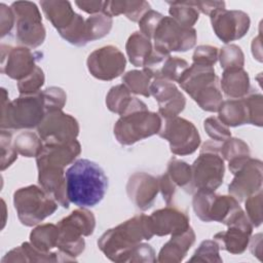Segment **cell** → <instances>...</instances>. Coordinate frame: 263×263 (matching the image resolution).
I'll list each match as a JSON object with an SVG mask.
<instances>
[{"label": "cell", "mask_w": 263, "mask_h": 263, "mask_svg": "<svg viewBox=\"0 0 263 263\" xmlns=\"http://www.w3.org/2000/svg\"><path fill=\"white\" fill-rule=\"evenodd\" d=\"M161 125V117L149 111L143 101L134 98L127 110L117 119L113 132L119 144L130 146L158 134Z\"/></svg>", "instance_id": "obj_3"}, {"label": "cell", "mask_w": 263, "mask_h": 263, "mask_svg": "<svg viewBox=\"0 0 263 263\" xmlns=\"http://www.w3.org/2000/svg\"><path fill=\"white\" fill-rule=\"evenodd\" d=\"M40 6L63 39L76 46L87 44L85 20L73 10L69 1H40Z\"/></svg>", "instance_id": "obj_6"}, {"label": "cell", "mask_w": 263, "mask_h": 263, "mask_svg": "<svg viewBox=\"0 0 263 263\" xmlns=\"http://www.w3.org/2000/svg\"><path fill=\"white\" fill-rule=\"evenodd\" d=\"M246 216L253 227H258L262 223V189L252 194L246 199Z\"/></svg>", "instance_id": "obj_46"}, {"label": "cell", "mask_w": 263, "mask_h": 263, "mask_svg": "<svg viewBox=\"0 0 263 263\" xmlns=\"http://www.w3.org/2000/svg\"><path fill=\"white\" fill-rule=\"evenodd\" d=\"M133 99L134 97L130 96V91L125 85L118 84L110 88L106 96V105L111 112L120 116L127 110Z\"/></svg>", "instance_id": "obj_37"}, {"label": "cell", "mask_w": 263, "mask_h": 263, "mask_svg": "<svg viewBox=\"0 0 263 263\" xmlns=\"http://www.w3.org/2000/svg\"><path fill=\"white\" fill-rule=\"evenodd\" d=\"M149 218L152 231L157 236L180 234L190 227L188 215L171 205L154 211Z\"/></svg>", "instance_id": "obj_21"}, {"label": "cell", "mask_w": 263, "mask_h": 263, "mask_svg": "<svg viewBox=\"0 0 263 263\" xmlns=\"http://www.w3.org/2000/svg\"><path fill=\"white\" fill-rule=\"evenodd\" d=\"M192 186L197 190L215 192L223 183L225 166L220 155V145L216 141L205 142L199 156L191 165Z\"/></svg>", "instance_id": "obj_8"}, {"label": "cell", "mask_w": 263, "mask_h": 263, "mask_svg": "<svg viewBox=\"0 0 263 263\" xmlns=\"http://www.w3.org/2000/svg\"><path fill=\"white\" fill-rule=\"evenodd\" d=\"M68 262L75 259L65 255L61 251L43 253L33 247L31 242H24L20 247L9 251L1 260L2 263L8 262Z\"/></svg>", "instance_id": "obj_24"}, {"label": "cell", "mask_w": 263, "mask_h": 263, "mask_svg": "<svg viewBox=\"0 0 263 263\" xmlns=\"http://www.w3.org/2000/svg\"><path fill=\"white\" fill-rule=\"evenodd\" d=\"M15 25V16L11 9L4 3L0 4V35L3 38L5 35L9 34Z\"/></svg>", "instance_id": "obj_51"}, {"label": "cell", "mask_w": 263, "mask_h": 263, "mask_svg": "<svg viewBox=\"0 0 263 263\" xmlns=\"http://www.w3.org/2000/svg\"><path fill=\"white\" fill-rule=\"evenodd\" d=\"M10 7L15 16L17 42L30 49L40 46L45 39V28L37 5L30 1H16Z\"/></svg>", "instance_id": "obj_10"}, {"label": "cell", "mask_w": 263, "mask_h": 263, "mask_svg": "<svg viewBox=\"0 0 263 263\" xmlns=\"http://www.w3.org/2000/svg\"><path fill=\"white\" fill-rule=\"evenodd\" d=\"M87 70L99 80L110 81L119 77L126 66L124 54L114 45H106L93 50L86 61Z\"/></svg>", "instance_id": "obj_14"}, {"label": "cell", "mask_w": 263, "mask_h": 263, "mask_svg": "<svg viewBox=\"0 0 263 263\" xmlns=\"http://www.w3.org/2000/svg\"><path fill=\"white\" fill-rule=\"evenodd\" d=\"M158 184H159V191L161 192L163 200L167 205H171L177 186L171 180V178L166 173H164L158 178Z\"/></svg>", "instance_id": "obj_52"}, {"label": "cell", "mask_w": 263, "mask_h": 263, "mask_svg": "<svg viewBox=\"0 0 263 263\" xmlns=\"http://www.w3.org/2000/svg\"><path fill=\"white\" fill-rule=\"evenodd\" d=\"M1 72L17 81L29 76L37 67V52L25 46L1 44Z\"/></svg>", "instance_id": "obj_16"}, {"label": "cell", "mask_w": 263, "mask_h": 263, "mask_svg": "<svg viewBox=\"0 0 263 263\" xmlns=\"http://www.w3.org/2000/svg\"><path fill=\"white\" fill-rule=\"evenodd\" d=\"M1 120L3 130H18L37 127L45 115L42 90L32 95H21L9 101L6 89L1 88Z\"/></svg>", "instance_id": "obj_4"}, {"label": "cell", "mask_w": 263, "mask_h": 263, "mask_svg": "<svg viewBox=\"0 0 263 263\" xmlns=\"http://www.w3.org/2000/svg\"><path fill=\"white\" fill-rule=\"evenodd\" d=\"M153 235L149 216L142 214L105 231L98 240V247L111 261L128 262L134 247Z\"/></svg>", "instance_id": "obj_2"}, {"label": "cell", "mask_w": 263, "mask_h": 263, "mask_svg": "<svg viewBox=\"0 0 263 263\" xmlns=\"http://www.w3.org/2000/svg\"><path fill=\"white\" fill-rule=\"evenodd\" d=\"M59 239L58 226L51 223L39 225L30 233V242L37 250L48 253L57 247Z\"/></svg>", "instance_id": "obj_32"}, {"label": "cell", "mask_w": 263, "mask_h": 263, "mask_svg": "<svg viewBox=\"0 0 263 263\" xmlns=\"http://www.w3.org/2000/svg\"><path fill=\"white\" fill-rule=\"evenodd\" d=\"M81 146L77 140L65 144H43V147L36 157L37 168L44 166H57L64 168L73 163L80 154Z\"/></svg>", "instance_id": "obj_22"}, {"label": "cell", "mask_w": 263, "mask_h": 263, "mask_svg": "<svg viewBox=\"0 0 263 263\" xmlns=\"http://www.w3.org/2000/svg\"><path fill=\"white\" fill-rule=\"evenodd\" d=\"M189 68L188 63L178 57L168 55L157 71L154 79H164L172 82H179L184 72Z\"/></svg>", "instance_id": "obj_39"}, {"label": "cell", "mask_w": 263, "mask_h": 263, "mask_svg": "<svg viewBox=\"0 0 263 263\" xmlns=\"http://www.w3.org/2000/svg\"><path fill=\"white\" fill-rule=\"evenodd\" d=\"M153 48L159 52L171 54L172 51H187L196 44L194 28H184L171 16H163L159 22L154 35Z\"/></svg>", "instance_id": "obj_11"}, {"label": "cell", "mask_w": 263, "mask_h": 263, "mask_svg": "<svg viewBox=\"0 0 263 263\" xmlns=\"http://www.w3.org/2000/svg\"><path fill=\"white\" fill-rule=\"evenodd\" d=\"M192 206L195 215L203 222H219L230 225L242 213L238 201L231 195H218L213 191L194 192Z\"/></svg>", "instance_id": "obj_9"}, {"label": "cell", "mask_w": 263, "mask_h": 263, "mask_svg": "<svg viewBox=\"0 0 263 263\" xmlns=\"http://www.w3.org/2000/svg\"><path fill=\"white\" fill-rule=\"evenodd\" d=\"M166 174L176 186L181 187L188 193H194L191 165L187 162L180 160L177 157H172L167 162Z\"/></svg>", "instance_id": "obj_33"}, {"label": "cell", "mask_w": 263, "mask_h": 263, "mask_svg": "<svg viewBox=\"0 0 263 263\" xmlns=\"http://www.w3.org/2000/svg\"><path fill=\"white\" fill-rule=\"evenodd\" d=\"M152 77L145 70H132L122 76V84L130 91V93L150 97L149 87Z\"/></svg>", "instance_id": "obj_35"}, {"label": "cell", "mask_w": 263, "mask_h": 263, "mask_svg": "<svg viewBox=\"0 0 263 263\" xmlns=\"http://www.w3.org/2000/svg\"><path fill=\"white\" fill-rule=\"evenodd\" d=\"M44 109L46 112L62 110L67 101V95L61 87L50 86L42 90Z\"/></svg>", "instance_id": "obj_42"}, {"label": "cell", "mask_w": 263, "mask_h": 263, "mask_svg": "<svg viewBox=\"0 0 263 263\" xmlns=\"http://www.w3.org/2000/svg\"><path fill=\"white\" fill-rule=\"evenodd\" d=\"M203 128L213 141L224 142L231 137V133L218 117H209L203 121Z\"/></svg>", "instance_id": "obj_47"}, {"label": "cell", "mask_w": 263, "mask_h": 263, "mask_svg": "<svg viewBox=\"0 0 263 263\" xmlns=\"http://www.w3.org/2000/svg\"><path fill=\"white\" fill-rule=\"evenodd\" d=\"M249 114V124L262 126L263 97L261 93H251L242 98Z\"/></svg>", "instance_id": "obj_44"}, {"label": "cell", "mask_w": 263, "mask_h": 263, "mask_svg": "<svg viewBox=\"0 0 263 263\" xmlns=\"http://www.w3.org/2000/svg\"><path fill=\"white\" fill-rule=\"evenodd\" d=\"M158 191V178L144 172L132 175L126 184L129 200L141 211H146L153 205Z\"/></svg>", "instance_id": "obj_20"}, {"label": "cell", "mask_w": 263, "mask_h": 263, "mask_svg": "<svg viewBox=\"0 0 263 263\" xmlns=\"http://www.w3.org/2000/svg\"><path fill=\"white\" fill-rule=\"evenodd\" d=\"M220 145V155L228 161L229 171L234 175L251 158L247 143L237 138H229Z\"/></svg>", "instance_id": "obj_29"}, {"label": "cell", "mask_w": 263, "mask_h": 263, "mask_svg": "<svg viewBox=\"0 0 263 263\" xmlns=\"http://www.w3.org/2000/svg\"><path fill=\"white\" fill-rule=\"evenodd\" d=\"M220 88L229 99H241L250 91V78L241 69H229L223 71Z\"/></svg>", "instance_id": "obj_27"}, {"label": "cell", "mask_w": 263, "mask_h": 263, "mask_svg": "<svg viewBox=\"0 0 263 263\" xmlns=\"http://www.w3.org/2000/svg\"><path fill=\"white\" fill-rule=\"evenodd\" d=\"M67 196L70 202L79 208H92L99 204L108 189V178L96 162L80 158L65 172Z\"/></svg>", "instance_id": "obj_1"}, {"label": "cell", "mask_w": 263, "mask_h": 263, "mask_svg": "<svg viewBox=\"0 0 263 263\" xmlns=\"http://www.w3.org/2000/svg\"><path fill=\"white\" fill-rule=\"evenodd\" d=\"M57 226L59 229L57 248L76 260V257L85 249L83 236H89L93 233L96 218L86 208H80L59 221Z\"/></svg>", "instance_id": "obj_5"}, {"label": "cell", "mask_w": 263, "mask_h": 263, "mask_svg": "<svg viewBox=\"0 0 263 263\" xmlns=\"http://www.w3.org/2000/svg\"><path fill=\"white\" fill-rule=\"evenodd\" d=\"M39 186L51 196L59 205L68 209L69 199L67 196L65 171L57 166H44L38 168Z\"/></svg>", "instance_id": "obj_23"}, {"label": "cell", "mask_w": 263, "mask_h": 263, "mask_svg": "<svg viewBox=\"0 0 263 263\" xmlns=\"http://www.w3.org/2000/svg\"><path fill=\"white\" fill-rule=\"evenodd\" d=\"M219 49L212 45H199L195 48L192 60L193 64L213 67L218 61Z\"/></svg>", "instance_id": "obj_48"}, {"label": "cell", "mask_w": 263, "mask_h": 263, "mask_svg": "<svg viewBox=\"0 0 263 263\" xmlns=\"http://www.w3.org/2000/svg\"><path fill=\"white\" fill-rule=\"evenodd\" d=\"M262 161L250 158L240 170L234 174L228 186V192L237 201H243L252 194L262 189Z\"/></svg>", "instance_id": "obj_17"}, {"label": "cell", "mask_w": 263, "mask_h": 263, "mask_svg": "<svg viewBox=\"0 0 263 263\" xmlns=\"http://www.w3.org/2000/svg\"><path fill=\"white\" fill-rule=\"evenodd\" d=\"M128 262H156L155 252L150 245L140 242L132 250Z\"/></svg>", "instance_id": "obj_50"}, {"label": "cell", "mask_w": 263, "mask_h": 263, "mask_svg": "<svg viewBox=\"0 0 263 263\" xmlns=\"http://www.w3.org/2000/svg\"><path fill=\"white\" fill-rule=\"evenodd\" d=\"M149 91L158 104L159 115L164 119L178 116L185 108L186 99L172 81L153 79Z\"/></svg>", "instance_id": "obj_18"}, {"label": "cell", "mask_w": 263, "mask_h": 263, "mask_svg": "<svg viewBox=\"0 0 263 263\" xmlns=\"http://www.w3.org/2000/svg\"><path fill=\"white\" fill-rule=\"evenodd\" d=\"M162 17H163V15L160 12L155 11L153 9L148 10L138 22L139 28H140V33L151 40L153 38L154 32H155L159 22L162 20Z\"/></svg>", "instance_id": "obj_49"}, {"label": "cell", "mask_w": 263, "mask_h": 263, "mask_svg": "<svg viewBox=\"0 0 263 263\" xmlns=\"http://www.w3.org/2000/svg\"><path fill=\"white\" fill-rule=\"evenodd\" d=\"M37 132L43 144H65L76 140L79 124L73 116L58 110L45 113Z\"/></svg>", "instance_id": "obj_13"}, {"label": "cell", "mask_w": 263, "mask_h": 263, "mask_svg": "<svg viewBox=\"0 0 263 263\" xmlns=\"http://www.w3.org/2000/svg\"><path fill=\"white\" fill-rule=\"evenodd\" d=\"M79 9L89 14H97L102 12L104 1H75Z\"/></svg>", "instance_id": "obj_54"}, {"label": "cell", "mask_w": 263, "mask_h": 263, "mask_svg": "<svg viewBox=\"0 0 263 263\" xmlns=\"http://www.w3.org/2000/svg\"><path fill=\"white\" fill-rule=\"evenodd\" d=\"M13 205L20 222L32 227L52 215L59 203L41 187L30 185L13 193Z\"/></svg>", "instance_id": "obj_7"}, {"label": "cell", "mask_w": 263, "mask_h": 263, "mask_svg": "<svg viewBox=\"0 0 263 263\" xmlns=\"http://www.w3.org/2000/svg\"><path fill=\"white\" fill-rule=\"evenodd\" d=\"M44 74L40 67H36L35 70L26 78L17 82V89L20 95H32L40 91V88L44 84Z\"/></svg>", "instance_id": "obj_43"}, {"label": "cell", "mask_w": 263, "mask_h": 263, "mask_svg": "<svg viewBox=\"0 0 263 263\" xmlns=\"http://www.w3.org/2000/svg\"><path fill=\"white\" fill-rule=\"evenodd\" d=\"M218 118L226 126H240L249 123V114L243 99L223 101L218 110Z\"/></svg>", "instance_id": "obj_30"}, {"label": "cell", "mask_w": 263, "mask_h": 263, "mask_svg": "<svg viewBox=\"0 0 263 263\" xmlns=\"http://www.w3.org/2000/svg\"><path fill=\"white\" fill-rule=\"evenodd\" d=\"M112 17L103 12L88 16L85 20V34L87 43L108 35L112 28Z\"/></svg>", "instance_id": "obj_34"}, {"label": "cell", "mask_w": 263, "mask_h": 263, "mask_svg": "<svg viewBox=\"0 0 263 263\" xmlns=\"http://www.w3.org/2000/svg\"><path fill=\"white\" fill-rule=\"evenodd\" d=\"M190 3L198 10V12H201L209 16L214 11L220 8H225L224 1H190Z\"/></svg>", "instance_id": "obj_53"}, {"label": "cell", "mask_w": 263, "mask_h": 263, "mask_svg": "<svg viewBox=\"0 0 263 263\" xmlns=\"http://www.w3.org/2000/svg\"><path fill=\"white\" fill-rule=\"evenodd\" d=\"M221 68L225 70L229 69H241L245 65V55L241 48L235 44H228L221 48L219 57Z\"/></svg>", "instance_id": "obj_40"}, {"label": "cell", "mask_w": 263, "mask_h": 263, "mask_svg": "<svg viewBox=\"0 0 263 263\" xmlns=\"http://www.w3.org/2000/svg\"><path fill=\"white\" fill-rule=\"evenodd\" d=\"M125 49L130 64L135 67H143L153 50V45L143 34L134 32L126 41Z\"/></svg>", "instance_id": "obj_31"}, {"label": "cell", "mask_w": 263, "mask_h": 263, "mask_svg": "<svg viewBox=\"0 0 263 263\" xmlns=\"http://www.w3.org/2000/svg\"><path fill=\"white\" fill-rule=\"evenodd\" d=\"M158 135L168 142L170 150L175 155L192 154L200 145V136L195 125L179 116L165 119Z\"/></svg>", "instance_id": "obj_12"}, {"label": "cell", "mask_w": 263, "mask_h": 263, "mask_svg": "<svg viewBox=\"0 0 263 263\" xmlns=\"http://www.w3.org/2000/svg\"><path fill=\"white\" fill-rule=\"evenodd\" d=\"M210 18L215 34L224 43L240 39L250 29V17L241 10L220 8L214 11Z\"/></svg>", "instance_id": "obj_15"}, {"label": "cell", "mask_w": 263, "mask_h": 263, "mask_svg": "<svg viewBox=\"0 0 263 263\" xmlns=\"http://www.w3.org/2000/svg\"><path fill=\"white\" fill-rule=\"evenodd\" d=\"M194 241L195 233L191 227L183 233L172 235L171 239L162 246L156 261L160 263H177L183 261Z\"/></svg>", "instance_id": "obj_26"}, {"label": "cell", "mask_w": 263, "mask_h": 263, "mask_svg": "<svg viewBox=\"0 0 263 263\" xmlns=\"http://www.w3.org/2000/svg\"><path fill=\"white\" fill-rule=\"evenodd\" d=\"M219 80L213 67L192 64L179 80L180 86L193 99L208 85Z\"/></svg>", "instance_id": "obj_25"}, {"label": "cell", "mask_w": 263, "mask_h": 263, "mask_svg": "<svg viewBox=\"0 0 263 263\" xmlns=\"http://www.w3.org/2000/svg\"><path fill=\"white\" fill-rule=\"evenodd\" d=\"M252 231L253 226L243 212L234 222L228 225L226 231L216 233L213 238L219 243L220 249L238 255L247 250Z\"/></svg>", "instance_id": "obj_19"}, {"label": "cell", "mask_w": 263, "mask_h": 263, "mask_svg": "<svg viewBox=\"0 0 263 263\" xmlns=\"http://www.w3.org/2000/svg\"><path fill=\"white\" fill-rule=\"evenodd\" d=\"M15 151L25 157H37L43 147L38 135L32 132H22L13 139Z\"/></svg>", "instance_id": "obj_38"}, {"label": "cell", "mask_w": 263, "mask_h": 263, "mask_svg": "<svg viewBox=\"0 0 263 263\" xmlns=\"http://www.w3.org/2000/svg\"><path fill=\"white\" fill-rule=\"evenodd\" d=\"M167 4L170 5L168 12L172 18L184 28H193L199 17V12L191 5L190 1L167 2Z\"/></svg>", "instance_id": "obj_36"}, {"label": "cell", "mask_w": 263, "mask_h": 263, "mask_svg": "<svg viewBox=\"0 0 263 263\" xmlns=\"http://www.w3.org/2000/svg\"><path fill=\"white\" fill-rule=\"evenodd\" d=\"M0 148H1V171H4L10 166L17 158V152L13 146V140L11 139V133L9 130L1 129L0 136Z\"/></svg>", "instance_id": "obj_45"}, {"label": "cell", "mask_w": 263, "mask_h": 263, "mask_svg": "<svg viewBox=\"0 0 263 263\" xmlns=\"http://www.w3.org/2000/svg\"><path fill=\"white\" fill-rule=\"evenodd\" d=\"M150 9V4L144 0H116L104 1L102 12L111 17L124 14L132 22H139L141 17Z\"/></svg>", "instance_id": "obj_28"}, {"label": "cell", "mask_w": 263, "mask_h": 263, "mask_svg": "<svg viewBox=\"0 0 263 263\" xmlns=\"http://www.w3.org/2000/svg\"><path fill=\"white\" fill-rule=\"evenodd\" d=\"M220 246L219 243L213 239H208L201 241L199 247L194 252L192 258L189 260L190 262H219L221 263L223 260L220 257Z\"/></svg>", "instance_id": "obj_41"}]
</instances>
